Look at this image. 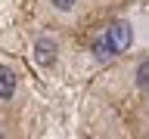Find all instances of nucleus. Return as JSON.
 <instances>
[{
    "label": "nucleus",
    "mask_w": 149,
    "mask_h": 139,
    "mask_svg": "<svg viewBox=\"0 0 149 139\" xmlns=\"http://www.w3.org/2000/svg\"><path fill=\"white\" fill-rule=\"evenodd\" d=\"M13 93H16V71L0 65V99H13Z\"/></svg>",
    "instance_id": "obj_2"
},
{
    "label": "nucleus",
    "mask_w": 149,
    "mask_h": 139,
    "mask_svg": "<svg viewBox=\"0 0 149 139\" xmlns=\"http://www.w3.org/2000/svg\"><path fill=\"white\" fill-rule=\"evenodd\" d=\"M34 53H37V62L40 65H53L56 62V40H37Z\"/></svg>",
    "instance_id": "obj_3"
},
{
    "label": "nucleus",
    "mask_w": 149,
    "mask_h": 139,
    "mask_svg": "<svg viewBox=\"0 0 149 139\" xmlns=\"http://www.w3.org/2000/svg\"><path fill=\"white\" fill-rule=\"evenodd\" d=\"M50 3H53L56 9H62V12H65V9H72V6H74V0H50Z\"/></svg>",
    "instance_id": "obj_5"
},
{
    "label": "nucleus",
    "mask_w": 149,
    "mask_h": 139,
    "mask_svg": "<svg viewBox=\"0 0 149 139\" xmlns=\"http://www.w3.org/2000/svg\"><path fill=\"white\" fill-rule=\"evenodd\" d=\"M149 81V62H140L137 65V87H146Z\"/></svg>",
    "instance_id": "obj_4"
},
{
    "label": "nucleus",
    "mask_w": 149,
    "mask_h": 139,
    "mask_svg": "<svg viewBox=\"0 0 149 139\" xmlns=\"http://www.w3.org/2000/svg\"><path fill=\"white\" fill-rule=\"evenodd\" d=\"M130 40H134V34H130V25L127 22H115V25L106 31V34L93 43V53L96 56H115V53H124L130 46Z\"/></svg>",
    "instance_id": "obj_1"
}]
</instances>
